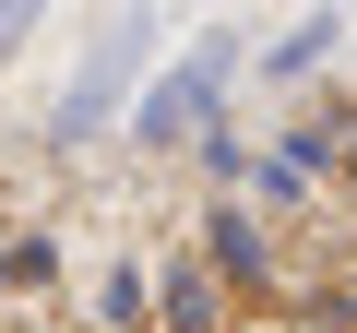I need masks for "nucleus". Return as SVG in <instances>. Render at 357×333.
<instances>
[{
    "label": "nucleus",
    "instance_id": "f257e3e1",
    "mask_svg": "<svg viewBox=\"0 0 357 333\" xmlns=\"http://www.w3.org/2000/svg\"><path fill=\"white\" fill-rule=\"evenodd\" d=\"M203 95H215V60H191L178 84H155V107H143V143H178V131L203 119Z\"/></svg>",
    "mask_w": 357,
    "mask_h": 333
}]
</instances>
